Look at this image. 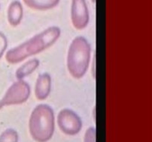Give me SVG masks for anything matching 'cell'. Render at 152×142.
Returning <instances> with one entry per match:
<instances>
[{
	"label": "cell",
	"mask_w": 152,
	"mask_h": 142,
	"mask_svg": "<svg viewBox=\"0 0 152 142\" xmlns=\"http://www.w3.org/2000/svg\"><path fill=\"white\" fill-rule=\"evenodd\" d=\"M39 65V61L37 59H32L27 61L25 63L21 65L16 71V77L17 80H23L27 76L32 74L37 70Z\"/></svg>",
	"instance_id": "obj_10"
},
{
	"label": "cell",
	"mask_w": 152,
	"mask_h": 142,
	"mask_svg": "<svg viewBox=\"0 0 152 142\" xmlns=\"http://www.w3.org/2000/svg\"><path fill=\"white\" fill-rule=\"evenodd\" d=\"M19 136L14 129H7L0 135V142H18Z\"/></svg>",
	"instance_id": "obj_11"
},
{
	"label": "cell",
	"mask_w": 152,
	"mask_h": 142,
	"mask_svg": "<svg viewBox=\"0 0 152 142\" xmlns=\"http://www.w3.org/2000/svg\"><path fill=\"white\" fill-rule=\"evenodd\" d=\"M57 123L61 131L68 135H77L83 126L81 119L77 113L68 109H64L59 112Z\"/></svg>",
	"instance_id": "obj_5"
},
{
	"label": "cell",
	"mask_w": 152,
	"mask_h": 142,
	"mask_svg": "<svg viewBox=\"0 0 152 142\" xmlns=\"http://www.w3.org/2000/svg\"><path fill=\"white\" fill-rule=\"evenodd\" d=\"M26 6L36 10H47L56 7L59 0H22Z\"/></svg>",
	"instance_id": "obj_9"
},
{
	"label": "cell",
	"mask_w": 152,
	"mask_h": 142,
	"mask_svg": "<svg viewBox=\"0 0 152 142\" xmlns=\"http://www.w3.org/2000/svg\"><path fill=\"white\" fill-rule=\"evenodd\" d=\"M7 47V40L3 33L0 32V59L2 57Z\"/></svg>",
	"instance_id": "obj_13"
},
{
	"label": "cell",
	"mask_w": 152,
	"mask_h": 142,
	"mask_svg": "<svg viewBox=\"0 0 152 142\" xmlns=\"http://www.w3.org/2000/svg\"><path fill=\"white\" fill-rule=\"evenodd\" d=\"M31 95L30 86L23 80H18L6 91L0 100V110L7 106L18 105L26 102Z\"/></svg>",
	"instance_id": "obj_4"
},
{
	"label": "cell",
	"mask_w": 152,
	"mask_h": 142,
	"mask_svg": "<svg viewBox=\"0 0 152 142\" xmlns=\"http://www.w3.org/2000/svg\"><path fill=\"white\" fill-rule=\"evenodd\" d=\"M54 113L50 107L39 104L35 107L29 120V131L37 142H46L54 132Z\"/></svg>",
	"instance_id": "obj_2"
},
{
	"label": "cell",
	"mask_w": 152,
	"mask_h": 142,
	"mask_svg": "<svg viewBox=\"0 0 152 142\" xmlns=\"http://www.w3.org/2000/svg\"><path fill=\"white\" fill-rule=\"evenodd\" d=\"M91 46L83 37L73 40L67 56V67L71 75L75 79L83 77L87 71L91 59Z\"/></svg>",
	"instance_id": "obj_3"
},
{
	"label": "cell",
	"mask_w": 152,
	"mask_h": 142,
	"mask_svg": "<svg viewBox=\"0 0 152 142\" xmlns=\"http://www.w3.org/2000/svg\"><path fill=\"white\" fill-rule=\"evenodd\" d=\"M84 142H96V130L94 128L90 127L86 131Z\"/></svg>",
	"instance_id": "obj_12"
},
{
	"label": "cell",
	"mask_w": 152,
	"mask_h": 142,
	"mask_svg": "<svg viewBox=\"0 0 152 142\" xmlns=\"http://www.w3.org/2000/svg\"><path fill=\"white\" fill-rule=\"evenodd\" d=\"M71 18L73 26L77 30L86 28L89 22V13L86 0H72Z\"/></svg>",
	"instance_id": "obj_6"
},
{
	"label": "cell",
	"mask_w": 152,
	"mask_h": 142,
	"mask_svg": "<svg viewBox=\"0 0 152 142\" xmlns=\"http://www.w3.org/2000/svg\"><path fill=\"white\" fill-rule=\"evenodd\" d=\"M51 90V77L48 73L39 75L35 85V96L39 101L45 100Z\"/></svg>",
	"instance_id": "obj_7"
},
{
	"label": "cell",
	"mask_w": 152,
	"mask_h": 142,
	"mask_svg": "<svg viewBox=\"0 0 152 142\" xmlns=\"http://www.w3.org/2000/svg\"><path fill=\"white\" fill-rule=\"evenodd\" d=\"M23 16V7L20 1L15 0L9 5L7 9V20L12 26L19 25Z\"/></svg>",
	"instance_id": "obj_8"
},
{
	"label": "cell",
	"mask_w": 152,
	"mask_h": 142,
	"mask_svg": "<svg viewBox=\"0 0 152 142\" xmlns=\"http://www.w3.org/2000/svg\"><path fill=\"white\" fill-rule=\"evenodd\" d=\"M60 34V28L56 26L50 27L9 50L5 55V60L10 64L19 63L53 46L59 38Z\"/></svg>",
	"instance_id": "obj_1"
},
{
	"label": "cell",
	"mask_w": 152,
	"mask_h": 142,
	"mask_svg": "<svg viewBox=\"0 0 152 142\" xmlns=\"http://www.w3.org/2000/svg\"><path fill=\"white\" fill-rule=\"evenodd\" d=\"M94 1H95V0H94Z\"/></svg>",
	"instance_id": "obj_14"
}]
</instances>
